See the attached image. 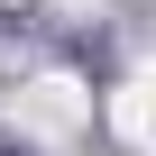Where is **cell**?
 <instances>
[{
	"mask_svg": "<svg viewBox=\"0 0 156 156\" xmlns=\"http://www.w3.org/2000/svg\"><path fill=\"white\" fill-rule=\"evenodd\" d=\"M110 129H119L138 156H156V64H138L129 83L110 92Z\"/></svg>",
	"mask_w": 156,
	"mask_h": 156,
	"instance_id": "obj_2",
	"label": "cell"
},
{
	"mask_svg": "<svg viewBox=\"0 0 156 156\" xmlns=\"http://www.w3.org/2000/svg\"><path fill=\"white\" fill-rule=\"evenodd\" d=\"M9 119H19L28 138H73V129L92 119V92L73 83V73H37V83L9 92Z\"/></svg>",
	"mask_w": 156,
	"mask_h": 156,
	"instance_id": "obj_1",
	"label": "cell"
}]
</instances>
